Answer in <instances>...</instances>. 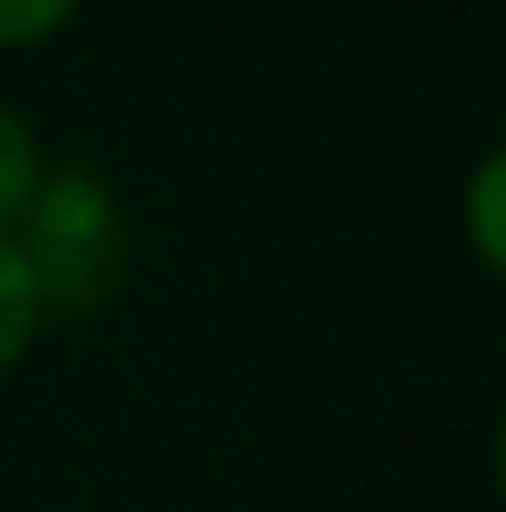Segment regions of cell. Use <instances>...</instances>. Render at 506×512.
I'll list each match as a JSON object with an SVG mask.
<instances>
[{
	"instance_id": "1",
	"label": "cell",
	"mask_w": 506,
	"mask_h": 512,
	"mask_svg": "<svg viewBox=\"0 0 506 512\" xmlns=\"http://www.w3.org/2000/svg\"><path fill=\"white\" fill-rule=\"evenodd\" d=\"M33 234L39 247H26V260H33L39 286L52 292H78V279H98L104 273V247H111V195H104L91 175H59V182L39 188L33 201Z\"/></svg>"
},
{
	"instance_id": "2",
	"label": "cell",
	"mask_w": 506,
	"mask_h": 512,
	"mask_svg": "<svg viewBox=\"0 0 506 512\" xmlns=\"http://www.w3.org/2000/svg\"><path fill=\"white\" fill-rule=\"evenodd\" d=\"M39 312H46V286H39L20 240L0 234V376L26 357V344L39 331Z\"/></svg>"
},
{
	"instance_id": "3",
	"label": "cell",
	"mask_w": 506,
	"mask_h": 512,
	"mask_svg": "<svg viewBox=\"0 0 506 512\" xmlns=\"http://www.w3.org/2000/svg\"><path fill=\"white\" fill-rule=\"evenodd\" d=\"M39 188H46V169H39V137L20 124V117L0 104V234L20 227L33 214Z\"/></svg>"
},
{
	"instance_id": "4",
	"label": "cell",
	"mask_w": 506,
	"mask_h": 512,
	"mask_svg": "<svg viewBox=\"0 0 506 512\" xmlns=\"http://www.w3.org/2000/svg\"><path fill=\"white\" fill-rule=\"evenodd\" d=\"M468 240L487 266L506 279V150L468 182Z\"/></svg>"
},
{
	"instance_id": "5",
	"label": "cell",
	"mask_w": 506,
	"mask_h": 512,
	"mask_svg": "<svg viewBox=\"0 0 506 512\" xmlns=\"http://www.w3.org/2000/svg\"><path fill=\"white\" fill-rule=\"evenodd\" d=\"M78 0H0V46H39L72 20Z\"/></svg>"
},
{
	"instance_id": "6",
	"label": "cell",
	"mask_w": 506,
	"mask_h": 512,
	"mask_svg": "<svg viewBox=\"0 0 506 512\" xmlns=\"http://www.w3.org/2000/svg\"><path fill=\"white\" fill-rule=\"evenodd\" d=\"M494 474H500V493H506V422H500V435H494Z\"/></svg>"
}]
</instances>
